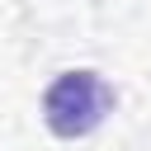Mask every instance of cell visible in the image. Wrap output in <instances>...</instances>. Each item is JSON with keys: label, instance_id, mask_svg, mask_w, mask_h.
Returning a JSON list of instances; mask_svg holds the SVG:
<instances>
[{"label": "cell", "instance_id": "1", "mask_svg": "<svg viewBox=\"0 0 151 151\" xmlns=\"http://www.w3.org/2000/svg\"><path fill=\"white\" fill-rule=\"evenodd\" d=\"M113 104H118V94L99 71H61L42 90V123L52 137L76 142V137H90L113 113Z\"/></svg>", "mask_w": 151, "mask_h": 151}]
</instances>
